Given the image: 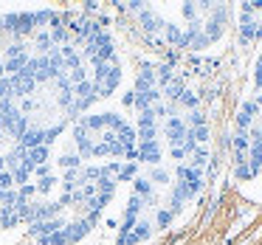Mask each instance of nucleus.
Instances as JSON below:
<instances>
[{"label": "nucleus", "mask_w": 262, "mask_h": 245, "mask_svg": "<svg viewBox=\"0 0 262 245\" xmlns=\"http://www.w3.org/2000/svg\"><path fill=\"white\" fill-rule=\"evenodd\" d=\"M133 14L155 40L181 48L211 42L226 23V6H133Z\"/></svg>", "instance_id": "obj_1"}, {"label": "nucleus", "mask_w": 262, "mask_h": 245, "mask_svg": "<svg viewBox=\"0 0 262 245\" xmlns=\"http://www.w3.org/2000/svg\"><path fill=\"white\" fill-rule=\"evenodd\" d=\"M234 164L239 177H254L262 172V54L254 68V87L237 113Z\"/></svg>", "instance_id": "obj_2"}, {"label": "nucleus", "mask_w": 262, "mask_h": 245, "mask_svg": "<svg viewBox=\"0 0 262 245\" xmlns=\"http://www.w3.org/2000/svg\"><path fill=\"white\" fill-rule=\"evenodd\" d=\"M243 37L245 40L262 37V3H248V6H243Z\"/></svg>", "instance_id": "obj_3"}]
</instances>
